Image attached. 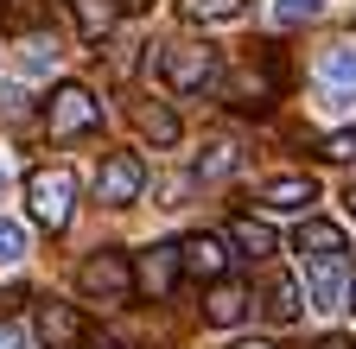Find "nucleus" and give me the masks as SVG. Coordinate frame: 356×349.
<instances>
[{
  "label": "nucleus",
  "instance_id": "f257e3e1",
  "mask_svg": "<svg viewBox=\"0 0 356 349\" xmlns=\"http://www.w3.org/2000/svg\"><path fill=\"white\" fill-rule=\"evenodd\" d=\"M26 210H32V223L38 229H70V210H76V178H70V165H38L32 178H26Z\"/></svg>",
  "mask_w": 356,
  "mask_h": 349
},
{
  "label": "nucleus",
  "instance_id": "f03ea898",
  "mask_svg": "<svg viewBox=\"0 0 356 349\" xmlns=\"http://www.w3.org/2000/svg\"><path fill=\"white\" fill-rule=\"evenodd\" d=\"M159 76L172 83L178 96H204V90H216V83H222V51H216V45H165Z\"/></svg>",
  "mask_w": 356,
  "mask_h": 349
},
{
  "label": "nucleus",
  "instance_id": "7ed1b4c3",
  "mask_svg": "<svg viewBox=\"0 0 356 349\" xmlns=\"http://www.w3.org/2000/svg\"><path fill=\"white\" fill-rule=\"evenodd\" d=\"M222 90V102L229 108H242V114H261L267 102L280 96V58H274V45H261V64H242V70H229L216 83Z\"/></svg>",
  "mask_w": 356,
  "mask_h": 349
},
{
  "label": "nucleus",
  "instance_id": "20e7f679",
  "mask_svg": "<svg viewBox=\"0 0 356 349\" xmlns=\"http://www.w3.org/2000/svg\"><path fill=\"white\" fill-rule=\"evenodd\" d=\"M102 127V102L83 90V83H58L51 102H44V134L51 140H83Z\"/></svg>",
  "mask_w": 356,
  "mask_h": 349
},
{
  "label": "nucleus",
  "instance_id": "39448f33",
  "mask_svg": "<svg viewBox=\"0 0 356 349\" xmlns=\"http://www.w3.org/2000/svg\"><path fill=\"white\" fill-rule=\"evenodd\" d=\"M76 292L96 298V305H127V298H134V260L115 254V248H96V254L76 267Z\"/></svg>",
  "mask_w": 356,
  "mask_h": 349
},
{
  "label": "nucleus",
  "instance_id": "423d86ee",
  "mask_svg": "<svg viewBox=\"0 0 356 349\" xmlns=\"http://www.w3.org/2000/svg\"><path fill=\"white\" fill-rule=\"evenodd\" d=\"M178 280H185V254H178V241H153L147 254H134V292L172 298Z\"/></svg>",
  "mask_w": 356,
  "mask_h": 349
},
{
  "label": "nucleus",
  "instance_id": "0eeeda50",
  "mask_svg": "<svg viewBox=\"0 0 356 349\" xmlns=\"http://www.w3.org/2000/svg\"><path fill=\"white\" fill-rule=\"evenodd\" d=\"M140 191H147V159L140 153H108L102 178H96V197L108 210H127V203H140Z\"/></svg>",
  "mask_w": 356,
  "mask_h": 349
},
{
  "label": "nucleus",
  "instance_id": "6e6552de",
  "mask_svg": "<svg viewBox=\"0 0 356 349\" xmlns=\"http://www.w3.org/2000/svg\"><path fill=\"white\" fill-rule=\"evenodd\" d=\"M32 330H38L44 349H83V337H89L83 312H76V305H58V298H44L32 312Z\"/></svg>",
  "mask_w": 356,
  "mask_h": 349
},
{
  "label": "nucleus",
  "instance_id": "1a4fd4ad",
  "mask_svg": "<svg viewBox=\"0 0 356 349\" xmlns=\"http://www.w3.org/2000/svg\"><path fill=\"white\" fill-rule=\"evenodd\" d=\"M248 305H254V292H248L242 280H216V286L204 292V318H210L216 330H236V324L248 318Z\"/></svg>",
  "mask_w": 356,
  "mask_h": 349
},
{
  "label": "nucleus",
  "instance_id": "9d476101",
  "mask_svg": "<svg viewBox=\"0 0 356 349\" xmlns=\"http://www.w3.org/2000/svg\"><path fill=\"white\" fill-rule=\"evenodd\" d=\"M293 248L305 254V267H331V260H343V229L318 223V216H305L299 235H293Z\"/></svg>",
  "mask_w": 356,
  "mask_h": 349
},
{
  "label": "nucleus",
  "instance_id": "9b49d317",
  "mask_svg": "<svg viewBox=\"0 0 356 349\" xmlns=\"http://www.w3.org/2000/svg\"><path fill=\"white\" fill-rule=\"evenodd\" d=\"M178 254H185V273L191 280H222V267H229V248H222L216 235H185V241H178Z\"/></svg>",
  "mask_w": 356,
  "mask_h": 349
},
{
  "label": "nucleus",
  "instance_id": "f8f14e48",
  "mask_svg": "<svg viewBox=\"0 0 356 349\" xmlns=\"http://www.w3.org/2000/svg\"><path fill=\"white\" fill-rule=\"evenodd\" d=\"M261 203H267V210H280V216H299V210L318 203V185H312L305 171H286V178L261 185Z\"/></svg>",
  "mask_w": 356,
  "mask_h": 349
},
{
  "label": "nucleus",
  "instance_id": "ddd939ff",
  "mask_svg": "<svg viewBox=\"0 0 356 349\" xmlns=\"http://www.w3.org/2000/svg\"><path fill=\"white\" fill-rule=\"evenodd\" d=\"M261 318L267 324H293L299 318V280L293 273H267L261 280Z\"/></svg>",
  "mask_w": 356,
  "mask_h": 349
},
{
  "label": "nucleus",
  "instance_id": "4468645a",
  "mask_svg": "<svg viewBox=\"0 0 356 349\" xmlns=\"http://www.w3.org/2000/svg\"><path fill=\"white\" fill-rule=\"evenodd\" d=\"M115 19H121V0H70V26L89 38V45H102V38L115 32Z\"/></svg>",
  "mask_w": 356,
  "mask_h": 349
},
{
  "label": "nucleus",
  "instance_id": "2eb2a0df",
  "mask_svg": "<svg viewBox=\"0 0 356 349\" xmlns=\"http://www.w3.org/2000/svg\"><path fill=\"white\" fill-rule=\"evenodd\" d=\"M229 248L248 254V260H267L280 241H274V229H267V223H254V216H236V223H229Z\"/></svg>",
  "mask_w": 356,
  "mask_h": 349
},
{
  "label": "nucleus",
  "instance_id": "dca6fc26",
  "mask_svg": "<svg viewBox=\"0 0 356 349\" xmlns=\"http://www.w3.org/2000/svg\"><path fill=\"white\" fill-rule=\"evenodd\" d=\"M134 121H140V134H147L153 146H178V114H172L165 102H140V108H134Z\"/></svg>",
  "mask_w": 356,
  "mask_h": 349
},
{
  "label": "nucleus",
  "instance_id": "f3484780",
  "mask_svg": "<svg viewBox=\"0 0 356 349\" xmlns=\"http://www.w3.org/2000/svg\"><path fill=\"white\" fill-rule=\"evenodd\" d=\"M178 13L197 19V26H229V19L248 13V0H178Z\"/></svg>",
  "mask_w": 356,
  "mask_h": 349
},
{
  "label": "nucleus",
  "instance_id": "a211bd4d",
  "mask_svg": "<svg viewBox=\"0 0 356 349\" xmlns=\"http://www.w3.org/2000/svg\"><path fill=\"white\" fill-rule=\"evenodd\" d=\"M318 76L331 83V96H356V51H325V64H318Z\"/></svg>",
  "mask_w": 356,
  "mask_h": 349
},
{
  "label": "nucleus",
  "instance_id": "6ab92c4d",
  "mask_svg": "<svg viewBox=\"0 0 356 349\" xmlns=\"http://www.w3.org/2000/svg\"><path fill=\"white\" fill-rule=\"evenodd\" d=\"M222 171H236V146H210V153L197 159V178H204V185L222 178Z\"/></svg>",
  "mask_w": 356,
  "mask_h": 349
},
{
  "label": "nucleus",
  "instance_id": "aec40b11",
  "mask_svg": "<svg viewBox=\"0 0 356 349\" xmlns=\"http://www.w3.org/2000/svg\"><path fill=\"white\" fill-rule=\"evenodd\" d=\"M318 159H331V165H350V159H356V127H343V134H331V140L318 146Z\"/></svg>",
  "mask_w": 356,
  "mask_h": 349
},
{
  "label": "nucleus",
  "instance_id": "412c9836",
  "mask_svg": "<svg viewBox=\"0 0 356 349\" xmlns=\"http://www.w3.org/2000/svg\"><path fill=\"white\" fill-rule=\"evenodd\" d=\"M19 254H26V229L0 216V260H19Z\"/></svg>",
  "mask_w": 356,
  "mask_h": 349
},
{
  "label": "nucleus",
  "instance_id": "4be33fe9",
  "mask_svg": "<svg viewBox=\"0 0 356 349\" xmlns=\"http://www.w3.org/2000/svg\"><path fill=\"white\" fill-rule=\"evenodd\" d=\"M325 13V0H280V19L286 26H299V19H318Z\"/></svg>",
  "mask_w": 356,
  "mask_h": 349
},
{
  "label": "nucleus",
  "instance_id": "5701e85b",
  "mask_svg": "<svg viewBox=\"0 0 356 349\" xmlns=\"http://www.w3.org/2000/svg\"><path fill=\"white\" fill-rule=\"evenodd\" d=\"M51 58H58V45H51V38H32V45H26V70H44Z\"/></svg>",
  "mask_w": 356,
  "mask_h": 349
},
{
  "label": "nucleus",
  "instance_id": "b1692460",
  "mask_svg": "<svg viewBox=\"0 0 356 349\" xmlns=\"http://www.w3.org/2000/svg\"><path fill=\"white\" fill-rule=\"evenodd\" d=\"M318 349H356V337H337L331 330V337H318Z\"/></svg>",
  "mask_w": 356,
  "mask_h": 349
},
{
  "label": "nucleus",
  "instance_id": "393cba45",
  "mask_svg": "<svg viewBox=\"0 0 356 349\" xmlns=\"http://www.w3.org/2000/svg\"><path fill=\"white\" fill-rule=\"evenodd\" d=\"M343 312H356V273H350V286H343Z\"/></svg>",
  "mask_w": 356,
  "mask_h": 349
},
{
  "label": "nucleus",
  "instance_id": "a878e982",
  "mask_svg": "<svg viewBox=\"0 0 356 349\" xmlns=\"http://www.w3.org/2000/svg\"><path fill=\"white\" fill-rule=\"evenodd\" d=\"M0 349H19V330H0Z\"/></svg>",
  "mask_w": 356,
  "mask_h": 349
},
{
  "label": "nucleus",
  "instance_id": "bb28decb",
  "mask_svg": "<svg viewBox=\"0 0 356 349\" xmlns=\"http://www.w3.org/2000/svg\"><path fill=\"white\" fill-rule=\"evenodd\" d=\"M140 7H153V0H121V13H140Z\"/></svg>",
  "mask_w": 356,
  "mask_h": 349
},
{
  "label": "nucleus",
  "instance_id": "cd10ccee",
  "mask_svg": "<svg viewBox=\"0 0 356 349\" xmlns=\"http://www.w3.org/2000/svg\"><path fill=\"white\" fill-rule=\"evenodd\" d=\"M236 349H274V343H236Z\"/></svg>",
  "mask_w": 356,
  "mask_h": 349
},
{
  "label": "nucleus",
  "instance_id": "c85d7f7f",
  "mask_svg": "<svg viewBox=\"0 0 356 349\" xmlns=\"http://www.w3.org/2000/svg\"><path fill=\"white\" fill-rule=\"evenodd\" d=\"M343 203H350V216H356V185H350V197H343Z\"/></svg>",
  "mask_w": 356,
  "mask_h": 349
},
{
  "label": "nucleus",
  "instance_id": "c756f323",
  "mask_svg": "<svg viewBox=\"0 0 356 349\" xmlns=\"http://www.w3.org/2000/svg\"><path fill=\"white\" fill-rule=\"evenodd\" d=\"M96 349H115V343H96Z\"/></svg>",
  "mask_w": 356,
  "mask_h": 349
}]
</instances>
